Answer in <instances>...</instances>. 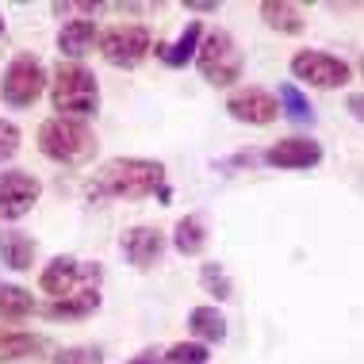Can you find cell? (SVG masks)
I'll return each instance as SVG.
<instances>
[{"label": "cell", "instance_id": "cell-18", "mask_svg": "<svg viewBox=\"0 0 364 364\" xmlns=\"http://www.w3.org/2000/svg\"><path fill=\"white\" fill-rule=\"evenodd\" d=\"M46 353V338H35V333L23 330H0V364L4 360H27Z\"/></svg>", "mask_w": 364, "mask_h": 364}, {"label": "cell", "instance_id": "cell-20", "mask_svg": "<svg viewBox=\"0 0 364 364\" xmlns=\"http://www.w3.org/2000/svg\"><path fill=\"white\" fill-rule=\"evenodd\" d=\"M35 311V295L19 284H0V322H23Z\"/></svg>", "mask_w": 364, "mask_h": 364}, {"label": "cell", "instance_id": "cell-7", "mask_svg": "<svg viewBox=\"0 0 364 364\" xmlns=\"http://www.w3.org/2000/svg\"><path fill=\"white\" fill-rule=\"evenodd\" d=\"M38 288L54 299H65L77 288H100V264H81L77 257H50V264L38 272Z\"/></svg>", "mask_w": 364, "mask_h": 364}, {"label": "cell", "instance_id": "cell-11", "mask_svg": "<svg viewBox=\"0 0 364 364\" xmlns=\"http://www.w3.org/2000/svg\"><path fill=\"white\" fill-rule=\"evenodd\" d=\"M318 161H322V142L299 139V134L280 139L264 150V165H272V169H314Z\"/></svg>", "mask_w": 364, "mask_h": 364}, {"label": "cell", "instance_id": "cell-10", "mask_svg": "<svg viewBox=\"0 0 364 364\" xmlns=\"http://www.w3.org/2000/svg\"><path fill=\"white\" fill-rule=\"evenodd\" d=\"M226 112H230L238 123L269 127V123L280 115V104H277V96H272L269 88L245 85V88H238V92H230V100H226Z\"/></svg>", "mask_w": 364, "mask_h": 364}, {"label": "cell", "instance_id": "cell-13", "mask_svg": "<svg viewBox=\"0 0 364 364\" xmlns=\"http://www.w3.org/2000/svg\"><path fill=\"white\" fill-rule=\"evenodd\" d=\"M35 253H38V242L31 234L16 230V226H4V230H0V261L12 272H31Z\"/></svg>", "mask_w": 364, "mask_h": 364}, {"label": "cell", "instance_id": "cell-31", "mask_svg": "<svg viewBox=\"0 0 364 364\" xmlns=\"http://www.w3.org/2000/svg\"><path fill=\"white\" fill-rule=\"evenodd\" d=\"M360 73H364V65H360Z\"/></svg>", "mask_w": 364, "mask_h": 364}, {"label": "cell", "instance_id": "cell-29", "mask_svg": "<svg viewBox=\"0 0 364 364\" xmlns=\"http://www.w3.org/2000/svg\"><path fill=\"white\" fill-rule=\"evenodd\" d=\"M192 12H215V4H203V0H196V4H188Z\"/></svg>", "mask_w": 364, "mask_h": 364}, {"label": "cell", "instance_id": "cell-14", "mask_svg": "<svg viewBox=\"0 0 364 364\" xmlns=\"http://www.w3.org/2000/svg\"><path fill=\"white\" fill-rule=\"evenodd\" d=\"M200 43H203V23L200 19H188V27L181 31L176 43H157V58H161L169 70H184L196 58V50H200Z\"/></svg>", "mask_w": 364, "mask_h": 364}, {"label": "cell", "instance_id": "cell-2", "mask_svg": "<svg viewBox=\"0 0 364 364\" xmlns=\"http://www.w3.org/2000/svg\"><path fill=\"white\" fill-rule=\"evenodd\" d=\"M50 104H54V115L62 119H85L100 112V85H96V73L81 62H58L54 73H50Z\"/></svg>", "mask_w": 364, "mask_h": 364}, {"label": "cell", "instance_id": "cell-26", "mask_svg": "<svg viewBox=\"0 0 364 364\" xmlns=\"http://www.w3.org/2000/svg\"><path fill=\"white\" fill-rule=\"evenodd\" d=\"M19 142H23L19 127H16V123H8V119H0V165L12 161V157L19 154Z\"/></svg>", "mask_w": 364, "mask_h": 364}, {"label": "cell", "instance_id": "cell-25", "mask_svg": "<svg viewBox=\"0 0 364 364\" xmlns=\"http://www.w3.org/2000/svg\"><path fill=\"white\" fill-rule=\"evenodd\" d=\"M50 364H104V349H96V346H70V349H58Z\"/></svg>", "mask_w": 364, "mask_h": 364}, {"label": "cell", "instance_id": "cell-24", "mask_svg": "<svg viewBox=\"0 0 364 364\" xmlns=\"http://www.w3.org/2000/svg\"><path fill=\"white\" fill-rule=\"evenodd\" d=\"M200 284H203V291H208V295H215V299H230V295H234L230 277H226L223 264H215V261H208L200 269Z\"/></svg>", "mask_w": 364, "mask_h": 364}, {"label": "cell", "instance_id": "cell-1", "mask_svg": "<svg viewBox=\"0 0 364 364\" xmlns=\"http://www.w3.org/2000/svg\"><path fill=\"white\" fill-rule=\"evenodd\" d=\"M165 188V165L150 157H112L88 181L92 200H146Z\"/></svg>", "mask_w": 364, "mask_h": 364}, {"label": "cell", "instance_id": "cell-30", "mask_svg": "<svg viewBox=\"0 0 364 364\" xmlns=\"http://www.w3.org/2000/svg\"><path fill=\"white\" fill-rule=\"evenodd\" d=\"M8 31V23H4V16H0V35H4Z\"/></svg>", "mask_w": 364, "mask_h": 364}, {"label": "cell", "instance_id": "cell-4", "mask_svg": "<svg viewBox=\"0 0 364 364\" xmlns=\"http://www.w3.org/2000/svg\"><path fill=\"white\" fill-rule=\"evenodd\" d=\"M196 70L203 73V81L215 85V88H230L242 81V50L238 43H234L230 31H223V27H215V31L203 35L200 50H196Z\"/></svg>", "mask_w": 364, "mask_h": 364}, {"label": "cell", "instance_id": "cell-6", "mask_svg": "<svg viewBox=\"0 0 364 364\" xmlns=\"http://www.w3.org/2000/svg\"><path fill=\"white\" fill-rule=\"evenodd\" d=\"M96 43H100V54L115 65V70H134V65H142V58L150 54L154 38L142 23H119V27L100 31Z\"/></svg>", "mask_w": 364, "mask_h": 364}, {"label": "cell", "instance_id": "cell-8", "mask_svg": "<svg viewBox=\"0 0 364 364\" xmlns=\"http://www.w3.org/2000/svg\"><path fill=\"white\" fill-rule=\"evenodd\" d=\"M291 73L314 88H341L349 81V65L326 50H295L291 54Z\"/></svg>", "mask_w": 364, "mask_h": 364}, {"label": "cell", "instance_id": "cell-3", "mask_svg": "<svg viewBox=\"0 0 364 364\" xmlns=\"http://www.w3.org/2000/svg\"><path fill=\"white\" fill-rule=\"evenodd\" d=\"M38 150L58 165H85L96 154V131L85 119H46L38 127Z\"/></svg>", "mask_w": 364, "mask_h": 364}, {"label": "cell", "instance_id": "cell-9", "mask_svg": "<svg viewBox=\"0 0 364 364\" xmlns=\"http://www.w3.org/2000/svg\"><path fill=\"white\" fill-rule=\"evenodd\" d=\"M38 181L31 173H23V169H4L0 173V219L4 223H16V219H23L27 211L38 203Z\"/></svg>", "mask_w": 364, "mask_h": 364}, {"label": "cell", "instance_id": "cell-22", "mask_svg": "<svg viewBox=\"0 0 364 364\" xmlns=\"http://www.w3.org/2000/svg\"><path fill=\"white\" fill-rule=\"evenodd\" d=\"M277 104H280V115H288L291 123H314V107L295 85H280Z\"/></svg>", "mask_w": 364, "mask_h": 364}, {"label": "cell", "instance_id": "cell-27", "mask_svg": "<svg viewBox=\"0 0 364 364\" xmlns=\"http://www.w3.org/2000/svg\"><path fill=\"white\" fill-rule=\"evenodd\" d=\"M346 107H349V115H353V119H357V123H364V92H349Z\"/></svg>", "mask_w": 364, "mask_h": 364}, {"label": "cell", "instance_id": "cell-12", "mask_svg": "<svg viewBox=\"0 0 364 364\" xmlns=\"http://www.w3.org/2000/svg\"><path fill=\"white\" fill-rule=\"evenodd\" d=\"M119 250L134 269H154L165 253V234L157 226H131V230H123Z\"/></svg>", "mask_w": 364, "mask_h": 364}, {"label": "cell", "instance_id": "cell-17", "mask_svg": "<svg viewBox=\"0 0 364 364\" xmlns=\"http://www.w3.org/2000/svg\"><path fill=\"white\" fill-rule=\"evenodd\" d=\"M100 307V288H77L73 295H65V299H54L50 307H46V318L62 322V318H85V314H92Z\"/></svg>", "mask_w": 364, "mask_h": 364}, {"label": "cell", "instance_id": "cell-28", "mask_svg": "<svg viewBox=\"0 0 364 364\" xmlns=\"http://www.w3.org/2000/svg\"><path fill=\"white\" fill-rule=\"evenodd\" d=\"M127 364H161V353H157V349H142V353H134Z\"/></svg>", "mask_w": 364, "mask_h": 364}, {"label": "cell", "instance_id": "cell-23", "mask_svg": "<svg viewBox=\"0 0 364 364\" xmlns=\"http://www.w3.org/2000/svg\"><path fill=\"white\" fill-rule=\"evenodd\" d=\"M211 353L203 341H176L161 353V364H208Z\"/></svg>", "mask_w": 364, "mask_h": 364}, {"label": "cell", "instance_id": "cell-16", "mask_svg": "<svg viewBox=\"0 0 364 364\" xmlns=\"http://www.w3.org/2000/svg\"><path fill=\"white\" fill-rule=\"evenodd\" d=\"M261 19L280 35H303L307 19H303V8L291 4V0H264L261 4Z\"/></svg>", "mask_w": 364, "mask_h": 364}, {"label": "cell", "instance_id": "cell-15", "mask_svg": "<svg viewBox=\"0 0 364 364\" xmlns=\"http://www.w3.org/2000/svg\"><path fill=\"white\" fill-rule=\"evenodd\" d=\"M96 38H100L96 35V19H70L58 31V50L65 54V62H77V58H85L96 46Z\"/></svg>", "mask_w": 364, "mask_h": 364}, {"label": "cell", "instance_id": "cell-19", "mask_svg": "<svg viewBox=\"0 0 364 364\" xmlns=\"http://www.w3.org/2000/svg\"><path fill=\"white\" fill-rule=\"evenodd\" d=\"M173 245H176V253H184V257H200L203 245H208V226H203L200 215H184V219L176 223Z\"/></svg>", "mask_w": 364, "mask_h": 364}, {"label": "cell", "instance_id": "cell-21", "mask_svg": "<svg viewBox=\"0 0 364 364\" xmlns=\"http://www.w3.org/2000/svg\"><path fill=\"white\" fill-rule=\"evenodd\" d=\"M188 330L200 341H223L226 338V318L219 314V307H196L188 314Z\"/></svg>", "mask_w": 364, "mask_h": 364}, {"label": "cell", "instance_id": "cell-5", "mask_svg": "<svg viewBox=\"0 0 364 364\" xmlns=\"http://www.w3.org/2000/svg\"><path fill=\"white\" fill-rule=\"evenodd\" d=\"M46 70L43 62L31 54H19L12 65L4 70V81H0V100L8 107H31L38 96L46 92Z\"/></svg>", "mask_w": 364, "mask_h": 364}]
</instances>
